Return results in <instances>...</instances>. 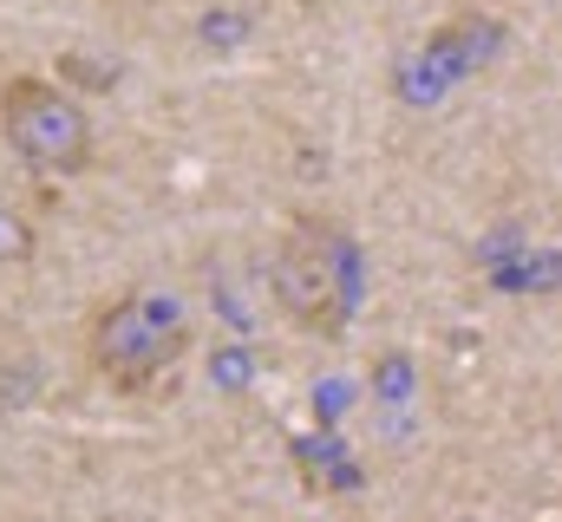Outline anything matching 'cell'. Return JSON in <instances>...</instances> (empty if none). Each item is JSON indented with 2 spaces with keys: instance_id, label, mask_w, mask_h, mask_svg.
<instances>
[{
  "instance_id": "obj_1",
  "label": "cell",
  "mask_w": 562,
  "mask_h": 522,
  "mask_svg": "<svg viewBox=\"0 0 562 522\" xmlns=\"http://www.w3.org/2000/svg\"><path fill=\"white\" fill-rule=\"evenodd\" d=\"M196 347V320L177 294L164 287H119L92 307L86 320V366L92 379H105L112 392L138 398V392L164 386L170 366H183V353Z\"/></svg>"
},
{
  "instance_id": "obj_2",
  "label": "cell",
  "mask_w": 562,
  "mask_h": 522,
  "mask_svg": "<svg viewBox=\"0 0 562 522\" xmlns=\"http://www.w3.org/2000/svg\"><path fill=\"white\" fill-rule=\"evenodd\" d=\"M269 294H276L281 320L314 333V340H340L353 307H360V268H353V242L334 236L314 216H294L269 249Z\"/></svg>"
},
{
  "instance_id": "obj_3",
  "label": "cell",
  "mask_w": 562,
  "mask_h": 522,
  "mask_svg": "<svg viewBox=\"0 0 562 522\" xmlns=\"http://www.w3.org/2000/svg\"><path fill=\"white\" fill-rule=\"evenodd\" d=\"M0 137L33 177H86L99 163V130L92 112L40 72H13L0 86Z\"/></svg>"
},
{
  "instance_id": "obj_4",
  "label": "cell",
  "mask_w": 562,
  "mask_h": 522,
  "mask_svg": "<svg viewBox=\"0 0 562 522\" xmlns=\"http://www.w3.org/2000/svg\"><path fill=\"white\" fill-rule=\"evenodd\" d=\"M33 261H40V229H33V216L0 196V268H33Z\"/></svg>"
},
{
  "instance_id": "obj_5",
  "label": "cell",
  "mask_w": 562,
  "mask_h": 522,
  "mask_svg": "<svg viewBox=\"0 0 562 522\" xmlns=\"http://www.w3.org/2000/svg\"><path fill=\"white\" fill-rule=\"evenodd\" d=\"M373 392L400 405V398L413 392V360H406V353H386V360H380V373H373Z\"/></svg>"
}]
</instances>
